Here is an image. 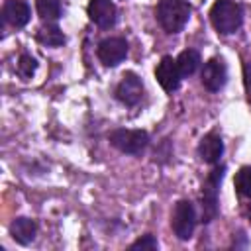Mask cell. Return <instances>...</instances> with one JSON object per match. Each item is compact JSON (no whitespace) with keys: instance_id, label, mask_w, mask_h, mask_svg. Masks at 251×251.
Instances as JSON below:
<instances>
[{"instance_id":"3957f363","label":"cell","mask_w":251,"mask_h":251,"mask_svg":"<svg viewBox=\"0 0 251 251\" xmlns=\"http://www.w3.org/2000/svg\"><path fill=\"white\" fill-rule=\"evenodd\" d=\"M110 143L126 155H141L149 145V133L145 129H114L108 135Z\"/></svg>"},{"instance_id":"9c48e42d","label":"cell","mask_w":251,"mask_h":251,"mask_svg":"<svg viewBox=\"0 0 251 251\" xmlns=\"http://www.w3.org/2000/svg\"><path fill=\"white\" fill-rule=\"evenodd\" d=\"M86 12H88L90 22H94L102 29L112 27L118 18V8L112 0H90Z\"/></svg>"},{"instance_id":"44dd1931","label":"cell","mask_w":251,"mask_h":251,"mask_svg":"<svg viewBox=\"0 0 251 251\" xmlns=\"http://www.w3.org/2000/svg\"><path fill=\"white\" fill-rule=\"evenodd\" d=\"M249 212H251V208H249Z\"/></svg>"},{"instance_id":"8fae6325","label":"cell","mask_w":251,"mask_h":251,"mask_svg":"<svg viewBox=\"0 0 251 251\" xmlns=\"http://www.w3.org/2000/svg\"><path fill=\"white\" fill-rule=\"evenodd\" d=\"M198 155L208 165L220 163V159L224 155V141H222V137L218 133H214V131L204 135L200 139V143H198Z\"/></svg>"},{"instance_id":"ac0fdd59","label":"cell","mask_w":251,"mask_h":251,"mask_svg":"<svg viewBox=\"0 0 251 251\" xmlns=\"http://www.w3.org/2000/svg\"><path fill=\"white\" fill-rule=\"evenodd\" d=\"M16 71H18V75H20L24 80L31 78V76H33V73L37 71V61H35V57H31V55L24 53V55L18 59Z\"/></svg>"},{"instance_id":"7c38bea8","label":"cell","mask_w":251,"mask_h":251,"mask_svg":"<svg viewBox=\"0 0 251 251\" xmlns=\"http://www.w3.org/2000/svg\"><path fill=\"white\" fill-rule=\"evenodd\" d=\"M2 16L12 27H24L31 18V10L24 0H8L2 8Z\"/></svg>"},{"instance_id":"30bf717a","label":"cell","mask_w":251,"mask_h":251,"mask_svg":"<svg viewBox=\"0 0 251 251\" xmlns=\"http://www.w3.org/2000/svg\"><path fill=\"white\" fill-rule=\"evenodd\" d=\"M155 78L159 80V84L163 86V90H167V92L176 90L178 84H180V78H182V75L178 71V65H176V59L165 55L157 63V67H155Z\"/></svg>"},{"instance_id":"e0dca14e","label":"cell","mask_w":251,"mask_h":251,"mask_svg":"<svg viewBox=\"0 0 251 251\" xmlns=\"http://www.w3.org/2000/svg\"><path fill=\"white\" fill-rule=\"evenodd\" d=\"M235 190L239 196H245V198H251V167H241L237 173H235Z\"/></svg>"},{"instance_id":"ffe728a7","label":"cell","mask_w":251,"mask_h":251,"mask_svg":"<svg viewBox=\"0 0 251 251\" xmlns=\"http://www.w3.org/2000/svg\"><path fill=\"white\" fill-rule=\"evenodd\" d=\"M243 82H245L247 92L251 94V61H247V63L243 65Z\"/></svg>"},{"instance_id":"5bb4252c","label":"cell","mask_w":251,"mask_h":251,"mask_svg":"<svg viewBox=\"0 0 251 251\" xmlns=\"http://www.w3.org/2000/svg\"><path fill=\"white\" fill-rule=\"evenodd\" d=\"M202 59H200V53L196 49H184L178 57H176V65H178V71L182 76H190L198 71Z\"/></svg>"},{"instance_id":"9a60e30c","label":"cell","mask_w":251,"mask_h":251,"mask_svg":"<svg viewBox=\"0 0 251 251\" xmlns=\"http://www.w3.org/2000/svg\"><path fill=\"white\" fill-rule=\"evenodd\" d=\"M37 39L43 45H49V47H59V45L65 43V35L57 25H43L37 31Z\"/></svg>"},{"instance_id":"6da1fadb","label":"cell","mask_w":251,"mask_h":251,"mask_svg":"<svg viewBox=\"0 0 251 251\" xmlns=\"http://www.w3.org/2000/svg\"><path fill=\"white\" fill-rule=\"evenodd\" d=\"M210 22L218 33H235L243 22V10L235 0H216L210 8Z\"/></svg>"},{"instance_id":"7a4b0ae2","label":"cell","mask_w":251,"mask_h":251,"mask_svg":"<svg viewBox=\"0 0 251 251\" xmlns=\"http://www.w3.org/2000/svg\"><path fill=\"white\" fill-rule=\"evenodd\" d=\"M190 12L192 8L186 0H159L157 20L167 33H178L186 25Z\"/></svg>"},{"instance_id":"2e32d148","label":"cell","mask_w":251,"mask_h":251,"mask_svg":"<svg viewBox=\"0 0 251 251\" xmlns=\"http://www.w3.org/2000/svg\"><path fill=\"white\" fill-rule=\"evenodd\" d=\"M35 8H37L39 18H43V20L55 22L61 18V2L59 0H37Z\"/></svg>"},{"instance_id":"5b68a950","label":"cell","mask_w":251,"mask_h":251,"mask_svg":"<svg viewBox=\"0 0 251 251\" xmlns=\"http://www.w3.org/2000/svg\"><path fill=\"white\" fill-rule=\"evenodd\" d=\"M173 231L178 239H190L196 227V210L190 200H178L173 210V220H171Z\"/></svg>"},{"instance_id":"52a82bcc","label":"cell","mask_w":251,"mask_h":251,"mask_svg":"<svg viewBox=\"0 0 251 251\" xmlns=\"http://www.w3.org/2000/svg\"><path fill=\"white\" fill-rule=\"evenodd\" d=\"M200 78H202L204 88H208L210 92H218V90H222L224 84H226V80H227V67H226L224 59H220V57H212L210 61H206L204 67H202V75H200Z\"/></svg>"},{"instance_id":"4fadbf2b","label":"cell","mask_w":251,"mask_h":251,"mask_svg":"<svg viewBox=\"0 0 251 251\" xmlns=\"http://www.w3.org/2000/svg\"><path fill=\"white\" fill-rule=\"evenodd\" d=\"M35 233H37V224L31 220V218H16L12 224H10V235L22 243V245H27L35 239Z\"/></svg>"},{"instance_id":"ba28073f","label":"cell","mask_w":251,"mask_h":251,"mask_svg":"<svg viewBox=\"0 0 251 251\" xmlns=\"http://www.w3.org/2000/svg\"><path fill=\"white\" fill-rule=\"evenodd\" d=\"M141 96H143L141 78L131 71L126 73L122 76V80L118 82V86H116V98L126 106H135V104H139Z\"/></svg>"},{"instance_id":"d6986e66","label":"cell","mask_w":251,"mask_h":251,"mask_svg":"<svg viewBox=\"0 0 251 251\" xmlns=\"http://www.w3.org/2000/svg\"><path fill=\"white\" fill-rule=\"evenodd\" d=\"M157 247H159V243H157V239H155L151 233L139 237L137 241H133V243L129 245V249H157Z\"/></svg>"},{"instance_id":"277c9868","label":"cell","mask_w":251,"mask_h":251,"mask_svg":"<svg viewBox=\"0 0 251 251\" xmlns=\"http://www.w3.org/2000/svg\"><path fill=\"white\" fill-rule=\"evenodd\" d=\"M226 167H216L210 171V175L204 180L202 186V220L204 222H212L218 216V188L220 182L224 178Z\"/></svg>"},{"instance_id":"8992f818","label":"cell","mask_w":251,"mask_h":251,"mask_svg":"<svg viewBox=\"0 0 251 251\" xmlns=\"http://www.w3.org/2000/svg\"><path fill=\"white\" fill-rule=\"evenodd\" d=\"M98 59L102 61V65L106 67H116L120 65L126 55H127V41L124 37H106L98 43L96 49Z\"/></svg>"}]
</instances>
